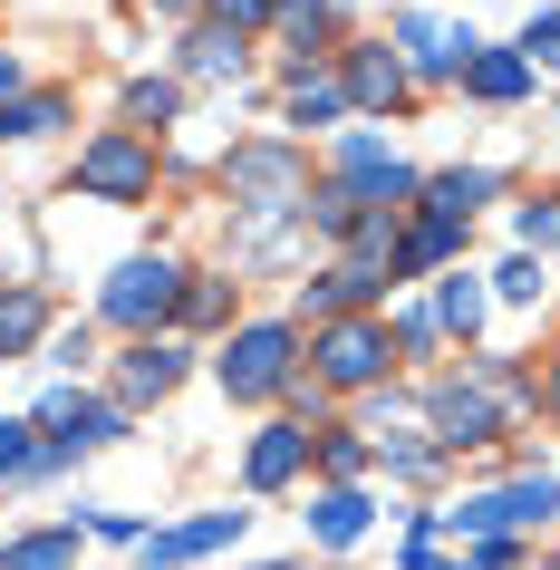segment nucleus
Returning a JSON list of instances; mask_svg holds the SVG:
<instances>
[{
  "label": "nucleus",
  "mask_w": 560,
  "mask_h": 570,
  "mask_svg": "<svg viewBox=\"0 0 560 570\" xmlns=\"http://www.w3.org/2000/svg\"><path fill=\"white\" fill-rule=\"evenodd\" d=\"M184 281H194V271H184L175 252H136V262L107 271L97 320H107V330H126V338H175V320H184Z\"/></svg>",
  "instance_id": "nucleus-1"
},
{
  "label": "nucleus",
  "mask_w": 560,
  "mask_h": 570,
  "mask_svg": "<svg viewBox=\"0 0 560 570\" xmlns=\"http://www.w3.org/2000/svg\"><path fill=\"white\" fill-rule=\"evenodd\" d=\"M213 377H223V396H242V406L291 396L299 387V330H291V320H242V330L223 338Z\"/></svg>",
  "instance_id": "nucleus-2"
},
{
  "label": "nucleus",
  "mask_w": 560,
  "mask_h": 570,
  "mask_svg": "<svg viewBox=\"0 0 560 570\" xmlns=\"http://www.w3.org/2000/svg\"><path fill=\"white\" fill-rule=\"evenodd\" d=\"M30 425L49 435L39 445V474H59V464H78V454H97V445H126V406H107V396H88V387H49L30 406Z\"/></svg>",
  "instance_id": "nucleus-3"
},
{
  "label": "nucleus",
  "mask_w": 560,
  "mask_h": 570,
  "mask_svg": "<svg viewBox=\"0 0 560 570\" xmlns=\"http://www.w3.org/2000/svg\"><path fill=\"white\" fill-rule=\"evenodd\" d=\"M386 367H396L386 320H328V330H310V387L367 396V387H386Z\"/></svg>",
  "instance_id": "nucleus-4"
},
{
  "label": "nucleus",
  "mask_w": 560,
  "mask_h": 570,
  "mask_svg": "<svg viewBox=\"0 0 560 570\" xmlns=\"http://www.w3.org/2000/svg\"><path fill=\"white\" fill-rule=\"evenodd\" d=\"M551 522H560V474H522V483H502V493H464V503L444 512L454 541H512V532H551Z\"/></svg>",
  "instance_id": "nucleus-5"
},
{
  "label": "nucleus",
  "mask_w": 560,
  "mask_h": 570,
  "mask_svg": "<svg viewBox=\"0 0 560 570\" xmlns=\"http://www.w3.org/2000/svg\"><path fill=\"white\" fill-rule=\"evenodd\" d=\"M502 425H512V406H502V387L483 377V367H464V377H435V387H425V435H435V454L493 445Z\"/></svg>",
  "instance_id": "nucleus-6"
},
{
  "label": "nucleus",
  "mask_w": 560,
  "mask_h": 570,
  "mask_svg": "<svg viewBox=\"0 0 560 570\" xmlns=\"http://www.w3.org/2000/svg\"><path fill=\"white\" fill-rule=\"evenodd\" d=\"M78 194H88V204H146L155 194V136H136V126L88 136V146H78Z\"/></svg>",
  "instance_id": "nucleus-7"
},
{
  "label": "nucleus",
  "mask_w": 560,
  "mask_h": 570,
  "mask_svg": "<svg viewBox=\"0 0 560 570\" xmlns=\"http://www.w3.org/2000/svg\"><path fill=\"white\" fill-rule=\"evenodd\" d=\"M233 204L242 213H299V194H310V155L281 146V136H252V146H233Z\"/></svg>",
  "instance_id": "nucleus-8"
},
{
  "label": "nucleus",
  "mask_w": 560,
  "mask_h": 570,
  "mask_svg": "<svg viewBox=\"0 0 560 570\" xmlns=\"http://www.w3.org/2000/svg\"><path fill=\"white\" fill-rule=\"evenodd\" d=\"M194 377V348L184 338H126V358H117V377H107V406H165V396Z\"/></svg>",
  "instance_id": "nucleus-9"
},
{
  "label": "nucleus",
  "mask_w": 560,
  "mask_h": 570,
  "mask_svg": "<svg viewBox=\"0 0 560 570\" xmlns=\"http://www.w3.org/2000/svg\"><path fill=\"white\" fill-rule=\"evenodd\" d=\"M406 59H396V49H386V39H348V49H338V97H348L357 117H396V107H406Z\"/></svg>",
  "instance_id": "nucleus-10"
},
{
  "label": "nucleus",
  "mask_w": 560,
  "mask_h": 570,
  "mask_svg": "<svg viewBox=\"0 0 560 570\" xmlns=\"http://www.w3.org/2000/svg\"><path fill=\"white\" fill-rule=\"evenodd\" d=\"M377 301H386V271L377 262H328L320 281H299V320H310V330H328V320H367Z\"/></svg>",
  "instance_id": "nucleus-11"
},
{
  "label": "nucleus",
  "mask_w": 560,
  "mask_h": 570,
  "mask_svg": "<svg viewBox=\"0 0 560 570\" xmlns=\"http://www.w3.org/2000/svg\"><path fill=\"white\" fill-rule=\"evenodd\" d=\"M338 184H348L357 204H406L425 175H415L396 146H377V136H338Z\"/></svg>",
  "instance_id": "nucleus-12"
},
{
  "label": "nucleus",
  "mask_w": 560,
  "mask_h": 570,
  "mask_svg": "<svg viewBox=\"0 0 560 570\" xmlns=\"http://www.w3.org/2000/svg\"><path fill=\"white\" fill-rule=\"evenodd\" d=\"M473 49H483L473 30H444V20H425V10H406V20H396V59H406V78H425V88L464 78Z\"/></svg>",
  "instance_id": "nucleus-13"
},
{
  "label": "nucleus",
  "mask_w": 560,
  "mask_h": 570,
  "mask_svg": "<svg viewBox=\"0 0 560 570\" xmlns=\"http://www.w3.org/2000/svg\"><path fill=\"white\" fill-rule=\"evenodd\" d=\"M242 532H252V512H194V522H165V532H146V570H194V561H213V551H233Z\"/></svg>",
  "instance_id": "nucleus-14"
},
{
  "label": "nucleus",
  "mask_w": 560,
  "mask_h": 570,
  "mask_svg": "<svg viewBox=\"0 0 560 570\" xmlns=\"http://www.w3.org/2000/svg\"><path fill=\"white\" fill-rule=\"evenodd\" d=\"M338 20H348V0H271V30L291 39L299 68H328V59H338V49H328V39H338Z\"/></svg>",
  "instance_id": "nucleus-15"
},
{
  "label": "nucleus",
  "mask_w": 560,
  "mask_h": 570,
  "mask_svg": "<svg viewBox=\"0 0 560 570\" xmlns=\"http://www.w3.org/2000/svg\"><path fill=\"white\" fill-rule=\"evenodd\" d=\"M299 464H310V425L271 416L262 435H252V454H242V483H252V493H281V483H299Z\"/></svg>",
  "instance_id": "nucleus-16"
},
{
  "label": "nucleus",
  "mask_w": 560,
  "mask_h": 570,
  "mask_svg": "<svg viewBox=\"0 0 560 570\" xmlns=\"http://www.w3.org/2000/svg\"><path fill=\"white\" fill-rule=\"evenodd\" d=\"M464 233H473V223H435V213H415L406 233H396V262H386V281H415V271H454V262H464Z\"/></svg>",
  "instance_id": "nucleus-17"
},
{
  "label": "nucleus",
  "mask_w": 560,
  "mask_h": 570,
  "mask_svg": "<svg viewBox=\"0 0 560 570\" xmlns=\"http://www.w3.org/2000/svg\"><path fill=\"white\" fill-rule=\"evenodd\" d=\"M367 522H377L367 483H320V493H310V541H320V551H348Z\"/></svg>",
  "instance_id": "nucleus-18"
},
{
  "label": "nucleus",
  "mask_w": 560,
  "mask_h": 570,
  "mask_svg": "<svg viewBox=\"0 0 560 570\" xmlns=\"http://www.w3.org/2000/svg\"><path fill=\"white\" fill-rule=\"evenodd\" d=\"M493 194H502V175H483V165H454V175H425V184H415V213H435V223H473Z\"/></svg>",
  "instance_id": "nucleus-19"
},
{
  "label": "nucleus",
  "mask_w": 560,
  "mask_h": 570,
  "mask_svg": "<svg viewBox=\"0 0 560 570\" xmlns=\"http://www.w3.org/2000/svg\"><path fill=\"white\" fill-rule=\"evenodd\" d=\"M464 97H483V107H522V97H531V59H522V49H473V59H464Z\"/></svg>",
  "instance_id": "nucleus-20"
},
{
  "label": "nucleus",
  "mask_w": 560,
  "mask_h": 570,
  "mask_svg": "<svg viewBox=\"0 0 560 570\" xmlns=\"http://www.w3.org/2000/svg\"><path fill=\"white\" fill-rule=\"evenodd\" d=\"M281 88H291V97H281V107H291V126H338V117H348V97H338V78H328V68H299V59H291V78H281Z\"/></svg>",
  "instance_id": "nucleus-21"
},
{
  "label": "nucleus",
  "mask_w": 560,
  "mask_h": 570,
  "mask_svg": "<svg viewBox=\"0 0 560 570\" xmlns=\"http://www.w3.org/2000/svg\"><path fill=\"white\" fill-rule=\"evenodd\" d=\"M59 126H68L59 88H20L10 107H0V136H10V146H39V136H59Z\"/></svg>",
  "instance_id": "nucleus-22"
},
{
  "label": "nucleus",
  "mask_w": 560,
  "mask_h": 570,
  "mask_svg": "<svg viewBox=\"0 0 560 570\" xmlns=\"http://www.w3.org/2000/svg\"><path fill=\"white\" fill-rule=\"evenodd\" d=\"M252 68V39H233V30H184V78H242Z\"/></svg>",
  "instance_id": "nucleus-23"
},
{
  "label": "nucleus",
  "mask_w": 560,
  "mask_h": 570,
  "mask_svg": "<svg viewBox=\"0 0 560 570\" xmlns=\"http://www.w3.org/2000/svg\"><path fill=\"white\" fill-rule=\"evenodd\" d=\"M39 338H49V301H39L30 281H20V291H0V358H30Z\"/></svg>",
  "instance_id": "nucleus-24"
},
{
  "label": "nucleus",
  "mask_w": 560,
  "mask_h": 570,
  "mask_svg": "<svg viewBox=\"0 0 560 570\" xmlns=\"http://www.w3.org/2000/svg\"><path fill=\"white\" fill-rule=\"evenodd\" d=\"M310 454H320V474H328V483H367V474H377V445H367L357 425H328Z\"/></svg>",
  "instance_id": "nucleus-25"
},
{
  "label": "nucleus",
  "mask_w": 560,
  "mask_h": 570,
  "mask_svg": "<svg viewBox=\"0 0 560 570\" xmlns=\"http://www.w3.org/2000/svg\"><path fill=\"white\" fill-rule=\"evenodd\" d=\"M483 301H493V291H483L473 271H444V291H435V320H444V338H473V330H483Z\"/></svg>",
  "instance_id": "nucleus-26"
},
{
  "label": "nucleus",
  "mask_w": 560,
  "mask_h": 570,
  "mask_svg": "<svg viewBox=\"0 0 560 570\" xmlns=\"http://www.w3.org/2000/svg\"><path fill=\"white\" fill-rule=\"evenodd\" d=\"M0 570H78V522H59V532H30L0 551Z\"/></svg>",
  "instance_id": "nucleus-27"
},
{
  "label": "nucleus",
  "mask_w": 560,
  "mask_h": 570,
  "mask_svg": "<svg viewBox=\"0 0 560 570\" xmlns=\"http://www.w3.org/2000/svg\"><path fill=\"white\" fill-rule=\"evenodd\" d=\"M233 301H242V281L194 271V281H184V330H223V320H233Z\"/></svg>",
  "instance_id": "nucleus-28"
},
{
  "label": "nucleus",
  "mask_w": 560,
  "mask_h": 570,
  "mask_svg": "<svg viewBox=\"0 0 560 570\" xmlns=\"http://www.w3.org/2000/svg\"><path fill=\"white\" fill-rule=\"evenodd\" d=\"M117 107H126V126H136V136H155V126H165V117L184 107V88H175V78H136V88H126Z\"/></svg>",
  "instance_id": "nucleus-29"
},
{
  "label": "nucleus",
  "mask_w": 560,
  "mask_h": 570,
  "mask_svg": "<svg viewBox=\"0 0 560 570\" xmlns=\"http://www.w3.org/2000/svg\"><path fill=\"white\" fill-rule=\"evenodd\" d=\"M512 223H522V252H531V262H541V252H560V194H541V204H522Z\"/></svg>",
  "instance_id": "nucleus-30"
},
{
  "label": "nucleus",
  "mask_w": 560,
  "mask_h": 570,
  "mask_svg": "<svg viewBox=\"0 0 560 570\" xmlns=\"http://www.w3.org/2000/svg\"><path fill=\"white\" fill-rule=\"evenodd\" d=\"M204 20L233 30V39H252V30H271V0H204Z\"/></svg>",
  "instance_id": "nucleus-31"
},
{
  "label": "nucleus",
  "mask_w": 560,
  "mask_h": 570,
  "mask_svg": "<svg viewBox=\"0 0 560 570\" xmlns=\"http://www.w3.org/2000/svg\"><path fill=\"white\" fill-rule=\"evenodd\" d=\"M493 291H502L512 309H531V301H541V262H531V252H512V262L493 271Z\"/></svg>",
  "instance_id": "nucleus-32"
},
{
  "label": "nucleus",
  "mask_w": 560,
  "mask_h": 570,
  "mask_svg": "<svg viewBox=\"0 0 560 570\" xmlns=\"http://www.w3.org/2000/svg\"><path fill=\"white\" fill-rule=\"evenodd\" d=\"M0 474H39V425H0Z\"/></svg>",
  "instance_id": "nucleus-33"
},
{
  "label": "nucleus",
  "mask_w": 560,
  "mask_h": 570,
  "mask_svg": "<svg viewBox=\"0 0 560 570\" xmlns=\"http://www.w3.org/2000/svg\"><path fill=\"white\" fill-rule=\"evenodd\" d=\"M435 338H444V320H435V309H406V320H396V358H425Z\"/></svg>",
  "instance_id": "nucleus-34"
},
{
  "label": "nucleus",
  "mask_w": 560,
  "mask_h": 570,
  "mask_svg": "<svg viewBox=\"0 0 560 570\" xmlns=\"http://www.w3.org/2000/svg\"><path fill=\"white\" fill-rule=\"evenodd\" d=\"M522 59L541 68V59H560V10H531V30H522Z\"/></svg>",
  "instance_id": "nucleus-35"
},
{
  "label": "nucleus",
  "mask_w": 560,
  "mask_h": 570,
  "mask_svg": "<svg viewBox=\"0 0 560 570\" xmlns=\"http://www.w3.org/2000/svg\"><path fill=\"white\" fill-rule=\"evenodd\" d=\"M454 570H522V551H512V541H464Z\"/></svg>",
  "instance_id": "nucleus-36"
},
{
  "label": "nucleus",
  "mask_w": 560,
  "mask_h": 570,
  "mask_svg": "<svg viewBox=\"0 0 560 570\" xmlns=\"http://www.w3.org/2000/svg\"><path fill=\"white\" fill-rule=\"evenodd\" d=\"M88 358H97L88 330H49V367H88Z\"/></svg>",
  "instance_id": "nucleus-37"
},
{
  "label": "nucleus",
  "mask_w": 560,
  "mask_h": 570,
  "mask_svg": "<svg viewBox=\"0 0 560 570\" xmlns=\"http://www.w3.org/2000/svg\"><path fill=\"white\" fill-rule=\"evenodd\" d=\"M10 97H20V59H10V49H0V107H10Z\"/></svg>",
  "instance_id": "nucleus-38"
},
{
  "label": "nucleus",
  "mask_w": 560,
  "mask_h": 570,
  "mask_svg": "<svg viewBox=\"0 0 560 570\" xmlns=\"http://www.w3.org/2000/svg\"><path fill=\"white\" fill-rule=\"evenodd\" d=\"M541 406H551V416H560V367H551V377H541Z\"/></svg>",
  "instance_id": "nucleus-39"
},
{
  "label": "nucleus",
  "mask_w": 560,
  "mask_h": 570,
  "mask_svg": "<svg viewBox=\"0 0 560 570\" xmlns=\"http://www.w3.org/2000/svg\"><path fill=\"white\" fill-rule=\"evenodd\" d=\"M531 570H560V551H551V561H531Z\"/></svg>",
  "instance_id": "nucleus-40"
}]
</instances>
